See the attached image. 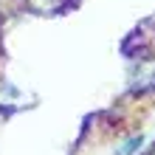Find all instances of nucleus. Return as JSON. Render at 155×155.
I'll use <instances>...</instances> for the list:
<instances>
[{
    "label": "nucleus",
    "instance_id": "1",
    "mask_svg": "<svg viewBox=\"0 0 155 155\" xmlns=\"http://www.w3.org/2000/svg\"><path fill=\"white\" fill-rule=\"evenodd\" d=\"M138 147H141V138H130V141H127L121 150H118V155H133Z\"/></svg>",
    "mask_w": 155,
    "mask_h": 155
}]
</instances>
